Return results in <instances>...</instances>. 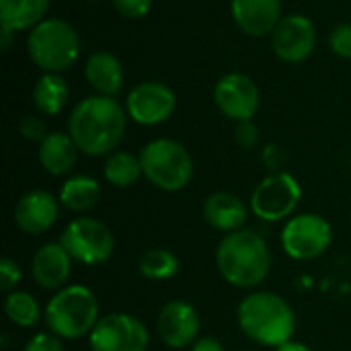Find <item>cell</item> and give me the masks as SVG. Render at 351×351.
<instances>
[{
	"label": "cell",
	"mask_w": 351,
	"mask_h": 351,
	"mask_svg": "<svg viewBox=\"0 0 351 351\" xmlns=\"http://www.w3.org/2000/svg\"><path fill=\"white\" fill-rule=\"evenodd\" d=\"M128 111L115 97L93 95L82 99L70 113L68 134L86 156H109L121 144Z\"/></svg>",
	"instance_id": "cell-1"
},
{
	"label": "cell",
	"mask_w": 351,
	"mask_h": 351,
	"mask_svg": "<svg viewBox=\"0 0 351 351\" xmlns=\"http://www.w3.org/2000/svg\"><path fill=\"white\" fill-rule=\"evenodd\" d=\"M237 323L247 339L271 350L292 341L298 325L292 304L269 290H251L237 308Z\"/></svg>",
	"instance_id": "cell-2"
},
{
	"label": "cell",
	"mask_w": 351,
	"mask_h": 351,
	"mask_svg": "<svg viewBox=\"0 0 351 351\" xmlns=\"http://www.w3.org/2000/svg\"><path fill=\"white\" fill-rule=\"evenodd\" d=\"M216 267L226 284L239 290H257L271 271V251L263 234L241 228L224 234L216 247Z\"/></svg>",
	"instance_id": "cell-3"
},
{
	"label": "cell",
	"mask_w": 351,
	"mask_h": 351,
	"mask_svg": "<svg viewBox=\"0 0 351 351\" xmlns=\"http://www.w3.org/2000/svg\"><path fill=\"white\" fill-rule=\"evenodd\" d=\"M101 319V306L97 294L82 284L64 286L53 292L43 308V321L47 329L64 341H76L88 337Z\"/></svg>",
	"instance_id": "cell-4"
},
{
	"label": "cell",
	"mask_w": 351,
	"mask_h": 351,
	"mask_svg": "<svg viewBox=\"0 0 351 351\" xmlns=\"http://www.w3.org/2000/svg\"><path fill=\"white\" fill-rule=\"evenodd\" d=\"M142 173L156 189L175 193L193 179V158L189 150L173 138H156L140 150Z\"/></svg>",
	"instance_id": "cell-5"
},
{
	"label": "cell",
	"mask_w": 351,
	"mask_h": 351,
	"mask_svg": "<svg viewBox=\"0 0 351 351\" xmlns=\"http://www.w3.org/2000/svg\"><path fill=\"white\" fill-rule=\"evenodd\" d=\"M27 51L33 64L43 72L68 70L80 56L78 31L64 19H45L31 29L27 37Z\"/></svg>",
	"instance_id": "cell-6"
},
{
	"label": "cell",
	"mask_w": 351,
	"mask_h": 351,
	"mask_svg": "<svg viewBox=\"0 0 351 351\" xmlns=\"http://www.w3.org/2000/svg\"><path fill=\"white\" fill-rule=\"evenodd\" d=\"M300 202H302L300 181L288 171H278V173H269L265 179L257 183V187L251 193L249 208L257 220L276 224V222L290 220L296 214Z\"/></svg>",
	"instance_id": "cell-7"
},
{
	"label": "cell",
	"mask_w": 351,
	"mask_h": 351,
	"mask_svg": "<svg viewBox=\"0 0 351 351\" xmlns=\"http://www.w3.org/2000/svg\"><path fill=\"white\" fill-rule=\"evenodd\" d=\"M62 247L80 265H103L115 253V237L111 228L90 216L72 220L60 234Z\"/></svg>",
	"instance_id": "cell-8"
},
{
	"label": "cell",
	"mask_w": 351,
	"mask_h": 351,
	"mask_svg": "<svg viewBox=\"0 0 351 351\" xmlns=\"http://www.w3.org/2000/svg\"><path fill=\"white\" fill-rule=\"evenodd\" d=\"M333 243V228L321 214H294L280 232L282 251L294 261H313L327 253Z\"/></svg>",
	"instance_id": "cell-9"
},
{
	"label": "cell",
	"mask_w": 351,
	"mask_h": 351,
	"mask_svg": "<svg viewBox=\"0 0 351 351\" xmlns=\"http://www.w3.org/2000/svg\"><path fill=\"white\" fill-rule=\"evenodd\" d=\"M150 331L146 323L128 313H111L99 319L88 335V351H146Z\"/></svg>",
	"instance_id": "cell-10"
},
{
	"label": "cell",
	"mask_w": 351,
	"mask_h": 351,
	"mask_svg": "<svg viewBox=\"0 0 351 351\" xmlns=\"http://www.w3.org/2000/svg\"><path fill=\"white\" fill-rule=\"evenodd\" d=\"M175 93L167 84L156 80L136 84L125 99L128 117H132V121H136L138 125H160L175 113Z\"/></svg>",
	"instance_id": "cell-11"
},
{
	"label": "cell",
	"mask_w": 351,
	"mask_h": 351,
	"mask_svg": "<svg viewBox=\"0 0 351 351\" xmlns=\"http://www.w3.org/2000/svg\"><path fill=\"white\" fill-rule=\"evenodd\" d=\"M214 103L224 117L234 121H249L259 111L261 95L253 78L243 72H230L216 82Z\"/></svg>",
	"instance_id": "cell-12"
},
{
	"label": "cell",
	"mask_w": 351,
	"mask_h": 351,
	"mask_svg": "<svg viewBox=\"0 0 351 351\" xmlns=\"http://www.w3.org/2000/svg\"><path fill=\"white\" fill-rule=\"evenodd\" d=\"M202 319L197 308L187 300H169L156 317L160 341L171 350L191 348L199 337Z\"/></svg>",
	"instance_id": "cell-13"
},
{
	"label": "cell",
	"mask_w": 351,
	"mask_h": 351,
	"mask_svg": "<svg viewBox=\"0 0 351 351\" xmlns=\"http://www.w3.org/2000/svg\"><path fill=\"white\" fill-rule=\"evenodd\" d=\"M317 45V29L315 23L304 14H288L282 16L278 27L271 33L274 53L286 64L304 62Z\"/></svg>",
	"instance_id": "cell-14"
},
{
	"label": "cell",
	"mask_w": 351,
	"mask_h": 351,
	"mask_svg": "<svg viewBox=\"0 0 351 351\" xmlns=\"http://www.w3.org/2000/svg\"><path fill=\"white\" fill-rule=\"evenodd\" d=\"M60 216V199L47 189H31L16 202L12 210L14 224L25 234L47 232Z\"/></svg>",
	"instance_id": "cell-15"
},
{
	"label": "cell",
	"mask_w": 351,
	"mask_h": 351,
	"mask_svg": "<svg viewBox=\"0 0 351 351\" xmlns=\"http://www.w3.org/2000/svg\"><path fill=\"white\" fill-rule=\"evenodd\" d=\"M74 259L62 247V243H45L41 245L31 259V278L41 290L58 292L68 286L72 276Z\"/></svg>",
	"instance_id": "cell-16"
},
{
	"label": "cell",
	"mask_w": 351,
	"mask_h": 351,
	"mask_svg": "<svg viewBox=\"0 0 351 351\" xmlns=\"http://www.w3.org/2000/svg\"><path fill=\"white\" fill-rule=\"evenodd\" d=\"M230 10L237 27L251 37L274 33L282 21V0H230Z\"/></svg>",
	"instance_id": "cell-17"
},
{
	"label": "cell",
	"mask_w": 351,
	"mask_h": 351,
	"mask_svg": "<svg viewBox=\"0 0 351 351\" xmlns=\"http://www.w3.org/2000/svg\"><path fill=\"white\" fill-rule=\"evenodd\" d=\"M247 218H249V208L247 204L230 193V191H216L210 193L204 202V220L210 228L230 234L241 228H247Z\"/></svg>",
	"instance_id": "cell-18"
},
{
	"label": "cell",
	"mask_w": 351,
	"mask_h": 351,
	"mask_svg": "<svg viewBox=\"0 0 351 351\" xmlns=\"http://www.w3.org/2000/svg\"><path fill=\"white\" fill-rule=\"evenodd\" d=\"M78 146L68 132H49L43 142H39V165L51 177L68 175L78 160Z\"/></svg>",
	"instance_id": "cell-19"
},
{
	"label": "cell",
	"mask_w": 351,
	"mask_h": 351,
	"mask_svg": "<svg viewBox=\"0 0 351 351\" xmlns=\"http://www.w3.org/2000/svg\"><path fill=\"white\" fill-rule=\"evenodd\" d=\"M84 76L88 84L103 97H115L123 88V66L117 56L109 51H95L84 64Z\"/></svg>",
	"instance_id": "cell-20"
},
{
	"label": "cell",
	"mask_w": 351,
	"mask_h": 351,
	"mask_svg": "<svg viewBox=\"0 0 351 351\" xmlns=\"http://www.w3.org/2000/svg\"><path fill=\"white\" fill-rule=\"evenodd\" d=\"M58 199L66 210H70L74 214H86L99 204L101 185L95 177L74 175L64 181V185L60 187Z\"/></svg>",
	"instance_id": "cell-21"
},
{
	"label": "cell",
	"mask_w": 351,
	"mask_h": 351,
	"mask_svg": "<svg viewBox=\"0 0 351 351\" xmlns=\"http://www.w3.org/2000/svg\"><path fill=\"white\" fill-rule=\"evenodd\" d=\"M49 0H0V23L12 31H25L45 21Z\"/></svg>",
	"instance_id": "cell-22"
},
{
	"label": "cell",
	"mask_w": 351,
	"mask_h": 351,
	"mask_svg": "<svg viewBox=\"0 0 351 351\" xmlns=\"http://www.w3.org/2000/svg\"><path fill=\"white\" fill-rule=\"evenodd\" d=\"M70 88L68 82L56 74V72H45L33 86V105L39 113L43 115H60L68 103Z\"/></svg>",
	"instance_id": "cell-23"
},
{
	"label": "cell",
	"mask_w": 351,
	"mask_h": 351,
	"mask_svg": "<svg viewBox=\"0 0 351 351\" xmlns=\"http://www.w3.org/2000/svg\"><path fill=\"white\" fill-rule=\"evenodd\" d=\"M103 177L113 187H119V189L132 187L140 177H144L140 156L125 152V150H115L113 154L107 156L103 165Z\"/></svg>",
	"instance_id": "cell-24"
},
{
	"label": "cell",
	"mask_w": 351,
	"mask_h": 351,
	"mask_svg": "<svg viewBox=\"0 0 351 351\" xmlns=\"http://www.w3.org/2000/svg\"><path fill=\"white\" fill-rule=\"evenodd\" d=\"M138 269L140 276L150 282H167L181 271V259L173 251L156 247V249H148L140 257Z\"/></svg>",
	"instance_id": "cell-25"
},
{
	"label": "cell",
	"mask_w": 351,
	"mask_h": 351,
	"mask_svg": "<svg viewBox=\"0 0 351 351\" xmlns=\"http://www.w3.org/2000/svg\"><path fill=\"white\" fill-rule=\"evenodd\" d=\"M4 315L12 325H16L21 329L35 327L43 317L37 298L33 294L25 292V290H14V292L6 294V298H4Z\"/></svg>",
	"instance_id": "cell-26"
},
{
	"label": "cell",
	"mask_w": 351,
	"mask_h": 351,
	"mask_svg": "<svg viewBox=\"0 0 351 351\" xmlns=\"http://www.w3.org/2000/svg\"><path fill=\"white\" fill-rule=\"evenodd\" d=\"M21 278H23L21 265L12 257H2V261H0V288L6 294L14 292L21 284Z\"/></svg>",
	"instance_id": "cell-27"
},
{
	"label": "cell",
	"mask_w": 351,
	"mask_h": 351,
	"mask_svg": "<svg viewBox=\"0 0 351 351\" xmlns=\"http://www.w3.org/2000/svg\"><path fill=\"white\" fill-rule=\"evenodd\" d=\"M329 45L339 58L351 60V23H341L331 31Z\"/></svg>",
	"instance_id": "cell-28"
},
{
	"label": "cell",
	"mask_w": 351,
	"mask_h": 351,
	"mask_svg": "<svg viewBox=\"0 0 351 351\" xmlns=\"http://www.w3.org/2000/svg\"><path fill=\"white\" fill-rule=\"evenodd\" d=\"M19 132L25 140L29 142H43V138L47 136V128L45 121L37 115H27L21 119L19 123Z\"/></svg>",
	"instance_id": "cell-29"
},
{
	"label": "cell",
	"mask_w": 351,
	"mask_h": 351,
	"mask_svg": "<svg viewBox=\"0 0 351 351\" xmlns=\"http://www.w3.org/2000/svg\"><path fill=\"white\" fill-rule=\"evenodd\" d=\"M115 10L125 19H142L150 12L152 0H111Z\"/></svg>",
	"instance_id": "cell-30"
},
{
	"label": "cell",
	"mask_w": 351,
	"mask_h": 351,
	"mask_svg": "<svg viewBox=\"0 0 351 351\" xmlns=\"http://www.w3.org/2000/svg\"><path fill=\"white\" fill-rule=\"evenodd\" d=\"M23 351H64V339H60L51 331L37 333L25 343Z\"/></svg>",
	"instance_id": "cell-31"
},
{
	"label": "cell",
	"mask_w": 351,
	"mask_h": 351,
	"mask_svg": "<svg viewBox=\"0 0 351 351\" xmlns=\"http://www.w3.org/2000/svg\"><path fill=\"white\" fill-rule=\"evenodd\" d=\"M234 138H237V142L243 148L251 150V148H255L259 144L261 134H259V128L253 123V119H249V121H239L237 132H234Z\"/></svg>",
	"instance_id": "cell-32"
},
{
	"label": "cell",
	"mask_w": 351,
	"mask_h": 351,
	"mask_svg": "<svg viewBox=\"0 0 351 351\" xmlns=\"http://www.w3.org/2000/svg\"><path fill=\"white\" fill-rule=\"evenodd\" d=\"M261 158H263V165H265L271 173H278V171H282V165H284V160H286V154H284V148H282V146H278V144H267V146L263 148Z\"/></svg>",
	"instance_id": "cell-33"
},
{
	"label": "cell",
	"mask_w": 351,
	"mask_h": 351,
	"mask_svg": "<svg viewBox=\"0 0 351 351\" xmlns=\"http://www.w3.org/2000/svg\"><path fill=\"white\" fill-rule=\"evenodd\" d=\"M189 351H226V350H224V346H222V341H220V339L206 335V337H199V339L189 348Z\"/></svg>",
	"instance_id": "cell-34"
},
{
	"label": "cell",
	"mask_w": 351,
	"mask_h": 351,
	"mask_svg": "<svg viewBox=\"0 0 351 351\" xmlns=\"http://www.w3.org/2000/svg\"><path fill=\"white\" fill-rule=\"evenodd\" d=\"M12 35H14V31L12 29H8V27H0V47L4 49V51H8V47H10V43H12Z\"/></svg>",
	"instance_id": "cell-35"
},
{
	"label": "cell",
	"mask_w": 351,
	"mask_h": 351,
	"mask_svg": "<svg viewBox=\"0 0 351 351\" xmlns=\"http://www.w3.org/2000/svg\"><path fill=\"white\" fill-rule=\"evenodd\" d=\"M274 351H313L306 343H300V341H288V343H284L282 348H278V350Z\"/></svg>",
	"instance_id": "cell-36"
}]
</instances>
